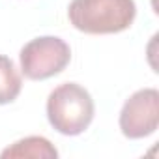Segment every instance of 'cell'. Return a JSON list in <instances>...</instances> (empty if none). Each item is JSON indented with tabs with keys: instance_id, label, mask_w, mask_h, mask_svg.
<instances>
[{
	"instance_id": "obj_1",
	"label": "cell",
	"mask_w": 159,
	"mask_h": 159,
	"mask_svg": "<svg viewBox=\"0 0 159 159\" xmlns=\"http://www.w3.org/2000/svg\"><path fill=\"white\" fill-rule=\"evenodd\" d=\"M137 15L135 0H71L69 23L84 34H118L127 30Z\"/></svg>"
},
{
	"instance_id": "obj_2",
	"label": "cell",
	"mask_w": 159,
	"mask_h": 159,
	"mask_svg": "<svg viewBox=\"0 0 159 159\" xmlns=\"http://www.w3.org/2000/svg\"><path fill=\"white\" fill-rule=\"evenodd\" d=\"M94 112L96 107L90 92L77 83H64L47 98L49 124L66 137L84 133L94 120Z\"/></svg>"
},
{
	"instance_id": "obj_3",
	"label": "cell",
	"mask_w": 159,
	"mask_h": 159,
	"mask_svg": "<svg viewBox=\"0 0 159 159\" xmlns=\"http://www.w3.org/2000/svg\"><path fill=\"white\" fill-rule=\"evenodd\" d=\"M21 71L30 81H45L62 73L71 62L69 45L56 36H39L30 39L19 54Z\"/></svg>"
},
{
	"instance_id": "obj_4",
	"label": "cell",
	"mask_w": 159,
	"mask_h": 159,
	"mask_svg": "<svg viewBox=\"0 0 159 159\" xmlns=\"http://www.w3.org/2000/svg\"><path fill=\"white\" fill-rule=\"evenodd\" d=\"M159 127V92L155 88L137 90L120 111V129L127 139H144Z\"/></svg>"
},
{
	"instance_id": "obj_5",
	"label": "cell",
	"mask_w": 159,
	"mask_h": 159,
	"mask_svg": "<svg viewBox=\"0 0 159 159\" xmlns=\"http://www.w3.org/2000/svg\"><path fill=\"white\" fill-rule=\"evenodd\" d=\"M0 157L2 159H23V157L25 159L26 157L54 159V157H58V150L45 137H26V139H21V140L13 142L6 150H2Z\"/></svg>"
},
{
	"instance_id": "obj_6",
	"label": "cell",
	"mask_w": 159,
	"mask_h": 159,
	"mask_svg": "<svg viewBox=\"0 0 159 159\" xmlns=\"http://www.w3.org/2000/svg\"><path fill=\"white\" fill-rule=\"evenodd\" d=\"M23 88L21 75L11 58L0 54V105L13 103Z\"/></svg>"
}]
</instances>
